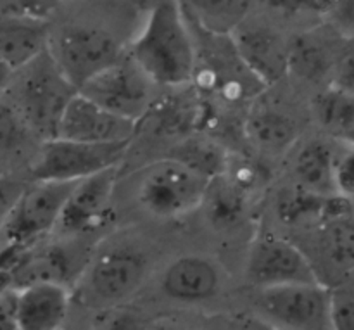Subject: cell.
I'll use <instances>...</instances> for the list:
<instances>
[{
	"label": "cell",
	"mask_w": 354,
	"mask_h": 330,
	"mask_svg": "<svg viewBox=\"0 0 354 330\" xmlns=\"http://www.w3.org/2000/svg\"><path fill=\"white\" fill-rule=\"evenodd\" d=\"M149 258L130 244L93 253L80 275V300L88 308H113L130 300L145 282Z\"/></svg>",
	"instance_id": "obj_4"
},
{
	"label": "cell",
	"mask_w": 354,
	"mask_h": 330,
	"mask_svg": "<svg viewBox=\"0 0 354 330\" xmlns=\"http://www.w3.org/2000/svg\"><path fill=\"white\" fill-rule=\"evenodd\" d=\"M327 38L308 33L296 35L289 42V69L297 76L306 80H322L330 71H335L339 57L332 47H328Z\"/></svg>",
	"instance_id": "obj_21"
},
{
	"label": "cell",
	"mask_w": 354,
	"mask_h": 330,
	"mask_svg": "<svg viewBox=\"0 0 354 330\" xmlns=\"http://www.w3.org/2000/svg\"><path fill=\"white\" fill-rule=\"evenodd\" d=\"M130 142L95 144L54 137L41 142L28 172V180L44 182H78V180L120 166Z\"/></svg>",
	"instance_id": "obj_7"
},
{
	"label": "cell",
	"mask_w": 354,
	"mask_h": 330,
	"mask_svg": "<svg viewBox=\"0 0 354 330\" xmlns=\"http://www.w3.org/2000/svg\"><path fill=\"white\" fill-rule=\"evenodd\" d=\"M171 156L183 165L190 166L194 172L201 173L207 180H213L216 176L223 175L227 169L230 158L225 152L223 145L209 137H201V135H187L180 138L178 144L173 149Z\"/></svg>",
	"instance_id": "obj_24"
},
{
	"label": "cell",
	"mask_w": 354,
	"mask_h": 330,
	"mask_svg": "<svg viewBox=\"0 0 354 330\" xmlns=\"http://www.w3.org/2000/svg\"><path fill=\"white\" fill-rule=\"evenodd\" d=\"M137 2L140 0H107L102 16H99L100 2L95 16L82 14L55 26L50 23L47 48L76 89L128 54L135 37L131 33L135 26L130 24L135 14L127 16V12Z\"/></svg>",
	"instance_id": "obj_1"
},
{
	"label": "cell",
	"mask_w": 354,
	"mask_h": 330,
	"mask_svg": "<svg viewBox=\"0 0 354 330\" xmlns=\"http://www.w3.org/2000/svg\"><path fill=\"white\" fill-rule=\"evenodd\" d=\"M273 10L286 16H299V14L325 12L324 0H265Z\"/></svg>",
	"instance_id": "obj_32"
},
{
	"label": "cell",
	"mask_w": 354,
	"mask_h": 330,
	"mask_svg": "<svg viewBox=\"0 0 354 330\" xmlns=\"http://www.w3.org/2000/svg\"><path fill=\"white\" fill-rule=\"evenodd\" d=\"M330 196L311 192L304 187L294 185L279 194L277 214L286 225L322 223L327 214Z\"/></svg>",
	"instance_id": "obj_26"
},
{
	"label": "cell",
	"mask_w": 354,
	"mask_h": 330,
	"mask_svg": "<svg viewBox=\"0 0 354 330\" xmlns=\"http://www.w3.org/2000/svg\"><path fill=\"white\" fill-rule=\"evenodd\" d=\"M209 182L190 166L168 156L142 169L135 196L154 218L176 220L203 206Z\"/></svg>",
	"instance_id": "obj_5"
},
{
	"label": "cell",
	"mask_w": 354,
	"mask_h": 330,
	"mask_svg": "<svg viewBox=\"0 0 354 330\" xmlns=\"http://www.w3.org/2000/svg\"><path fill=\"white\" fill-rule=\"evenodd\" d=\"M28 182L30 180L23 176H0V230Z\"/></svg>",
	"instance_id": "obj_31"
},
{
	"label": "cell",
	"mask_w": 354,
	"mask_h": 330,
	"mask_svg": "<svg viewBox=\"0 0 354 330\" xmlns=\"http://www.w3.org/2000/svg\"><path fill=\"white\" fill-rule=\"evenodd\" d=\"M128 54L158 86L194 85L196 37L178 0H151Z\"/></svg>",
	"instance_id": "obj_2"
},
{
	"label": "cell",
	"mask_w": 354,
	"mask_h": 330,
	"mask_svg": "<svg viewBox=\"0 0 354 330\" xmlns=\"http://www.w3.org/2000/svg\"><path fill=\"white\" fill-rule=\"evenodd\" d=\"M73 294L66 284L40 280L17 289V330H55L64 325Z\"/></svg>",
	"instance_id": "obj_14"
},
{
	"label": "cell",
	"mask_w": 354,
	"mask_h": 330,
	"mask_svg": "<svg viewBox=\"0 0 354 330\" xmlns=\"http://www.w3.org/2000/svg\"><path fill=\"white\" fill-rule=\"evenodd\" d=\"M341 152L332 142L325 138H313L304 142L294 158L292 172L296 185L311 192L330 196L335 192V165Z\"/></svg>",
	"instance_id": "obj_17"
},
{
	"label": "cell",
	"mask_w": 354,
	"mask_h": 330,
	"mask_svg": "<svg viewBox=\"0 0 354 330\" xmlns=\"http://www.w3.org/2000/svg\"><path fill=\"white\" fill-rule=\"evenodd\" d=\"M44 138L28 125L19 111L0 95V176H23L40 149Z\"/></svg>",
	"instance_id": "obj_16"
},
{
	"label": "cell",
	"mask_w": 354,
	"mask_h": 330,
	"mask_svg": "<svg viewBox=\"0 0 354 330\" xmlns=\"http://www.w3.org/2000/svg\"><path fill=\"white\" fill-rule=\"evenodd\" d=\"M258 306L273 327L294 330H328L330 289L322 282L286 284L259 289Z\"/></svg>",
	"instance_id": "obj_9"
},
{
	"label": "cell",
	"mask_w": 354,
	"mask_h": 330,
	"mask_svg": "<svg viewBox=\"0 0 354 330\" xmlns=\"http://www.w3.org/2000/svg\"><path fill=\"white\" fill-rule=\"evenodd\" d=\"M349 286H351L354 289V272L351 273V275H349Z\"/></svg>",
	"instance_id": "obj_35"
},
{
	"label": "cell",
	"mask_w": 354,
	"mask_h": 330,
	"mask_svg": "<svg viewBox=\"0 0 354 330\" xmlns=\"http://www.w3.org/2000/svg\"><path fill=\"white\" fill-rule=\"evenodd\" d=\"M245 135L263 152L279 156L289 151L297 138V125L280 111L263 107L245 120Z\"/></svg>",
	"instance_id": "obj_19"
},
{
	"label": "cell",
	"mask_w": 354,
	"mask_h": 330,
	"mask_svg": "<svg viewBox=\"0 0 354 330\" xmlns=\"http://www.w3.org/2000/svg\"><path fill=\"white\" fill-rule=\"evenodd\" d=\"M76 92L75 83L45 48L37 57L14 69L2 95L44 140H48L57 137L59 121Z\"/></svg>",
	"instance_id": "obj_3"
},
{
	"label": "cell",
	"mask_w": 354,
	"mask_h": 330,
	"mask_svg": "<svg viewBox=\"0 0 354 330\" xmlns=\"http://www.w3.org/2000/svg\"><path fill=\"white\" fill-rule=\"evenodd\" d=\"M245 275L258 289L286 284L320 282L310 258L290 241L273 235L258 239L251 246Z\"/></svg>",
	"instance_id": "obj_11"
},
{
	"label": "cell",
	"mask_w": 354,
	"mask_h": 330,
	"mask_svg": "<svg viewBox=\"0 0 354 330\" xmlns=\"http://www.w3.org/2000/svg\"><path fill=\"white\" fill-rule=\"evenodd\" d=\"M50 23L0 16V59L10 69L26 64L48 47Z\"/></svg>",
	"instance_id": "obj_18"
},
{
	"label": "cell",
	"mask_w": 354,
	"mask_h": 330,
	"mask_svg": "<svg viewBox=\"0 0 354 330\" xmlns=\"http://www.w3.org/2000/svg\"><path fill=\"white\" fill-rule=\"evenodd\" d=\"M313 114L317 123L332 137L349 140L354 134V95L334 83L315 95Z\"/></svg>",
	"instance_id": "obj_22"
},
{
	"label": "cell",
	"mask_w": 354,
	"mask_h": 330,
	"mask_svg": "<svg viewBox=\"0 0 354 330\" xmlns=\"http://www.w3.org/2000/svg\"><path fill=\"white\" fill-rule=\"evenodd\" d=\"M318 244L328 266L351 275L354 272V218L351 214L322 221Z\"/></svg>",
	"instance_id": "obj_23"
},
{
	"label": "cell",
	"mask_w": 354,
	"mask_h": 330,
	"mask_svg": "<svg viewBox=\"0 0 354 330\" xmlns=\"http://www.w3.org/2000/svg\"><path fill=\"white\" fill-rule=\"evenodd\" d=\"M120 166L80 180L66 199L54 234L62 239L90 235L104 227L111 213Z\"/></svg>",
	"instance_id": "obj_10"
},
{
	"label": "cell",
	"mask_w": 354,
	"mask_h": 330,
	"mask_svg": "<svg viewBox=\"0 0 354 330\" xmlns=\"http://www.w3.org/2000/svg\"><path fill=\"white\" fill-rule=\"evenodd\" d=\"M349 147L342 151L335 165V192L348 197L354 203V144L348 142Z\"/></svg>",
	"instance_id": "obj_30"
},
{
	"label": "cell",
	"mask_w": 354,
	"mask_h": 330,
	"mask_svg": "<svg viewBox=\"0 0 354 330\" xmlns=\"http://www.w3.org/2000/svg\"><path fill=\"white\" fill-rule=\"evenodd\" d=\"M334 85L354 95V48L342 54L334 71Z\"/></svg>",
	"instance_id": "obj_34"
},
{
	"label": "cell",
	"mask_w": 354,
	"mask_h": 330,
	"mask_svg": "<svg viewBox=\"0 0 354 330\" xmlns=\"http://www.w3.org/2000/svg\"><path fill=\"white\" fill-rule=\"evenodd\" d=\"M248 194V190L239 187L225 173L211 180L204 197L211 223L218 228L234 227L244 214Z\"/></svg>",
	"instance_id": "obj_25"
},
{
	"label": "cell",
	"mask_w": 354,
	"mask_h": 330,
	"mask_svg": "<svg viewBox=\"0 0 354 330\" xmlns=\"http://www.w3.org/2000/svg\"><path fill=\"white\" fill-rule=\"evenodd\" d=\"M330 320L334 330H354V289L349 282L330 289Z\"/></svg>",
	"instance_id": "obj_28"
},
{
	"label": "cell",
	"mask_w": 354,
	"mask_h": 330,
	"mask_svg": "<svg viewBox=\"0 0 354 330\" xmlns=\"http://www.w3.org/2000/svg\"><path fill=\"white\" fill-rule=\"evenodd\" d=\"M248 68L265 83V86L280 82L289 75V42L268 26L244 23L232 33Z\"/></svg>",
	"instance_id": "obj_13"
},
{
	"label": "cell",
	"mask_w": 354,
	"mask_h": 330,
	"mask_svg": "<svg viewBox=\"0 0 354 330\" xmlns=\"http://www.w3.org/2000/svg\"><path fill=\"white\" fill-rule=\"evenodd\" d=\"M0 330H17V289L0 293Z\"/></svg>",
	"instance_id": "obj_33"
},
{
	"label": "cell",
	"mask_w": 354,
	"mask_h": 330,
	"mask_svg": "<svg viewBox=\"0 0 354 330\" xmlns=\"http://www.w3.org/2000/svg\"><path fill=\"white\" fill-rule=\"evenodd\" d=\"M187 19L211 33L232 35L249 12L251 0H178Z\"/></svg>",
	"instance_id": "obj_20"
},
{
	"label": "cell",
	"mask_w": 354,
	"mask_h": 330,
	"mask_svg": "<svg viewBox=\"0 0 354 330\" xmlns=\"http://www.w3.org/2000/svg\"><path fill=\"white\" fill-rule=\"evenodd\" d=\"M156 86L151 76L127 54L86 80L78 90L106 109L140 125L158 100Z\"/></svg>",
	"instance_id": "obj_8"
},
{
	"label": "cell",
	"mask_w": 354,
	"mask_h": 330,
	"mask_svg": "<svg viewBox=\"0 0 354 330\" xmlns=\"http://www.w3.org/2000/svg\"><path fill=\"white\" fill-rule=\"evenodd\" d=\"M330 26L348 40H354V0H325Z\"/></svg>",
	"instance_id": "obj_29"
},
{
	"label": "cell",
	"mask_w": 354,
	"mask_h": 330,
	"mask_svg": "<svg viewBox=\"0 0 354 330\" xmlns=\"http://www.w3.org/2000/svg\"><path fill=\"white\" fill-rule=\"evenodd\" d=\"M61 0H0V16L52 23Z\"/></svg>",
	"instance_id": "obj_27"
},
{
	"label": "cell",
	"mask_w": 354,
	"mask_h": 330,
	"mask_svg": "<svg viewBox=\"0 0 354 330\" xmlns=\"http://www.w3.org/2000/svg\"><path fill=\"white\" fill-rule=\"evenodd\" d=\"M348 142H351V144H354V134L351 135V137H349V140Z\"/></svg>",
	"instance_id": "obj_36"
},
{
	"label": "cell",
	"mask_w": 354,
	"mask_h": 330,
	"mask_svg": "<svg viewBox=\"0 0 354 330\" xmlns=\"http://www.w3.org/2000/svg\"><path fill=\"white\" fill-rule=\"evenodd\" d=\"M137 130V121L106 109L78 90L62 113L57 137L95 144H131Z\"/></svg>",
	"instance_id": "obj_12"
},
{
	"label": "cell",
	"mask_w": 354,
	"mask_h": 330,
	"mask_svg": "<svg viewBox=\"0 0 354 330\" xmlns=\"http://www.w3.org/2000/svg\"><path fill=\"white\" fill-rule=\"evenodd\" d=\"M221 273L216 263L204 256H182L169 263L161 277V291L176 303H204L218 294Z\"/></svg>",
	"instance_id": "obj_15"
},
{
	"label": "cell",
	"mask_w": 354,
	"mask_h": 330,
	"mask_svg": "<svg viewBox=\"0 0 354 330\" xmlns=\"http://www.w3.org/2000/svg\"><path fill=\"white\" fill-rule=\"evenodd\" d=\"M75 183L30 180L0 230V248L26 251L54 235Z\"/></svg>",
	"instance_id": "obj_6"
}]
</instances>
